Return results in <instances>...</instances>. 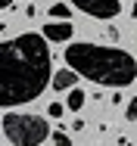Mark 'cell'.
I'll return each instance as SVG.
<instances>
[{
  "label": "cell",
  "instance_id": "6da1fadb",
  "mask_svg": "<svg viewBox=\"0 0 137 146\" xmlns=\"http://www.w3.org/2000/svg\"><path fill=\"white\" fill-rule=\"evenodd\" d=\"M50 44L44 34L25 31L0 44V106L13 109L37 100L50 84ZM53 87V84H50Z\"/></svg>",
  "mask_w": 137,
  "mask_h": 146
},
{
  "label": "cell",
  "instance_id": "7a4b0ae2",
  "mask_svg": "<svg viewBox=\"0 0 137 146\" xmlns=\"http://www.w3.org/2000/svg\"><path fill=\"white\" fill-rule=\"evenodd\" d=\"M65 62L72 72L84 75L94 84H109V87H128L137 78V62L128 50L100 47V44H69Z\"/></svg>",
  "mask_w": 137,
  "mask_h": 146
},
{
  "label": "cell",
  "instance_id": "3957f363",
  "mask_svg": "<svg viewBox=\"0 0 137 146\" xmlns=\"http://www.w3.org/2000/svg\"><path fill=\"white\" fill-rule=\"evenodd\" d=\"M3 134L13 146H41L50 137V124L41 115L28 112H6L3 115Z\"/></svg>",
  "mask_w": 137,
  "mask_h": 146
},
{
  "label": "cell",
  "instance_id": "277c9868",
  "mask_svg": "<svg viewBox=\"0 0 137 146\" xmlns=\"http://www.w3.org/2000/svg\"><path fill=\"white\" fill-rule=\"evenodd\" d=\"M75 9H81L94 19H115L122 13V3L118 0H72Z\"/></svg>",
  "mask_w": 137,
  "mask_h": 146
},
{
  "label": "cell",
  "instance_id": "5b68a950",
  "mask_svg": "<svg viewBox=\"0 0 137 146\" xmlns=\"http://www.w3.org/2000/svg\"><path fill=\"white\" fill-rule=\"evenodd\" d=\"M41 34H44L50 44H62V40L72 37V25H69V22H47Z\"/></svg>",
  "mask_w": 137,
  "mask_h": 146
},
{
  "label": "cell",
  "instance_id": "8992f818",
  "mask_svg": "<svg viewBox=\"0 0 137 146\" xmlns=\"http://www.w3.org/2000/svg\"><path fill=\"white\" fill-rule=\"evenodd\" d=\"M75 84H78V72H72V68L53 75V90H75Z\"/></svg>",
  "mask_w": 137,
  "mask_h": 146
},
{
  "label": "cell",
  "instance_id": "52a82bcc",
  "mask_svg": "<svg viewBox=\"0 0 137 146\" xmlns=\"http://www.w3.org/2000/svg\"><path fill=\"white\" fill-rule=\"evenodd\" d=\"M84 103H87V93H84L81 87H75V90H69V109H81Z\"/></svg>",
  "mask_w": 137,
  "mask_h": 146
},
{
  "label": "cell",
  "instance_id": "ba28073f",
  "mask_svg": "<svg viewBox=\"0 0 137 146\" xmlns=\"http://www.w3.org/2000/svg\"><path fill=\"white\" fill-rule=\"evenodd\" d=\"M69 16H72V9H69L65 3H53V6H50V19H59V22H65Z\"/></svg>",
  "mask_w": 137,
  "mask_h": 146
},
{
  "label": "cell",
  "instance_id": "9c48e42d",
  "mask_svg": "<svg viewBox=\"0 0 137 146\" xmlns=\"http://www.w3.org/2000/svg\"><path fill=\"white\" fill-rule=\"evenodd\" d=\"M53 146H72L69 134H65V131H53Z\"/></svg>",
  "mask_w": 137,
  "mask_h": 146
},
{
  "label": "cell",
  "instance_id": "30bf717a",
  "mask_svg": "<svg viewBox=\"0 0 137 146\" xmlns=\"http://www.w3.org/2000/svg\"><path fill=\"white\" fill-rule=\"evenodd\" d=\"M125 118H128V121H137V96L128 103V109H125Z\"/></svg>",
  "mask_w": 137,
  "mask_h": 146
},
{
  "label": "cell",
  "instance_id": "8fae6325",
  "mask_svg": "<svg viewBox=\"0 0 137 146\" xmlns=\"http://www.w3.org/2000/svg\"><path fill=\"white\" fill-rule=\"evenodd\" d=\"M47 115L50 118H62V106H59V103H50V106H47Z\"/></svg>",
  "mask_w": 137,
  "mask_h": 146
},
{
  "label": "cell",
  "instance_id": "7c38bea8",
  "mask_svg": "<svg viewBox=\"0 0 137 146\" xmlns=\"http://www.w3.org/2000/svg\"><path fill=\"white\" fill-rule=\"evenodd\" d=\"M13 6V0H0V9H9Z\"/></svg>",
  "mask_w": 137,
  "mask_h": 146
},
{
  "label": "cell",
  "instance_id": "4fadbf2b",
  "mask_svg": "<svg viewBox=\"0 0 137 146\" xmlns=\"http://www.w3.org/2000/svg\"><path fill=\"white\" fill-rule=\"evenodd\" d=\"M131 16H134V19H137V3H134V9H131Z\"/></svg>",
  "mask_w": 137,
  "mask_h": 146
}]
</instances>
